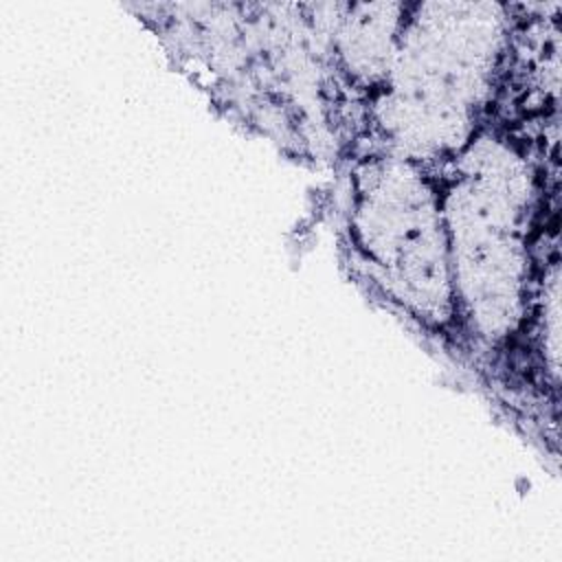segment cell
Here are the masks:
<instances>
[{"instance_id":"7a4b0ae2","label":"cell","mask_w":562,"mask_h":562,"mask_svg":"<svg viewBox=\"0 0 562 562\" xmlns=\"http://www.w3.org/2000/svg\"><path fill=\"white\" fill-rule=\"evenodd\" d=\"M518 13L512 2H404L386 81L345 162L389 154L439 165L470 143L505 92Z\"/></svg>"},{"instance_id":"3957f363","label":"cell","mask_w":562,"mask_h":562,"mask_svg":"<svg viewBox=\"0 0 562 562\" xmlns=\"http://www.w3.org/2000/svg\"><path fill=\"white\" fill-rule=\"evenodd\" d=\"M336 252L360 294L465 373L435 165L358 156L338 169Z\"/></svg>"},{"instance_id":"6da1fadb","label":"cell","mask_w":562,"mask_h":562,"mask_svg":"<svg viewBox=\"0 0 562 562\" xmlns=\"http://www.w3.org/2000/svg\"><path fill=\"white\" fill-rule=\"evenodd\" d=\"M231 123L296 158L331 160L321 4L127 7Z\"/></svg>"}]
</instances>
